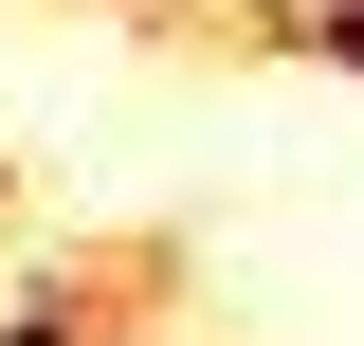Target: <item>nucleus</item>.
Here are the masks:
<instances>
[{"mask_svg": "<svg viewBox=\"0 0 364 346\" xmlns=\"http://www.w3.org/2000/svg\"><path fill=\"white\" fill-rule=\"evenodd\" d=\"M310 37H328V55H346V91H364V19H310Z\"/></svg>", "mask_w": 364, "mask_h": 346, "instance_id": "2", "label": "nucleus"}, {"mask_svg": "<svg viewBox=\"0 0 364 346\" xmlns=\"http://www.w3.org/2000/svg\"><path fill=\"white\" fill-rule=\"evenodd\" d=\"M0 346H109V328H91V292L37 273V292H0Z\"/></svg>", "mask_w": 364, "mask_h": 346, "instance_id": "1", "label": "nucleus"}]
</instances>
